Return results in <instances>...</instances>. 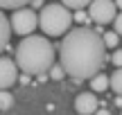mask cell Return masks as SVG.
<instances>
[{
	"label": "cell",
	"mask_w": 122,
	"mask_h": 115,
	"mask_svg": "<svg viewBox=\"0 0 122 115\" xmlns=\"http://www.w3.org/2000/svg\"><path fill=\"white\" fill-rule=\"evenodd\" d=\"M113 32L118 36H122V11L115 14V18H113Z\"/></svg>",
	"instance_id": "obj_16"
},
{
	"label": "cell",
	"mask_w": 122,
	"mask_h": 115,
	"mask_svg": "<svg viewBox=\"0 0 122 115\" xmlns=\"http://www.w3.org/2000/svg\"><path fill=\"white\" fill-rule=\"evenodd\" d=\"M14 106V95L9 90H0V111H9Z\"/></svg>",
	"instance_id": "obj_13"
},
{
	"label": "cell",
	"mask_w": 122,
	"mask_h": 115,
	"mask_svg": "<svg viewBox=\"0 0 122 115\" xmlns=\"http://www.w3.org/2000/svg\"><path fill=\"white\" fill-rule=\"evenodd\" d=\"M115 106L122 108V95H118V97H115Z\"/></svg>",
	"instance_id": "obj_22"
},
{
	"label": "cell",
	"mask_w": 122,
	"mask_h": 115,
	"mask_svg": "<svg viewBox=\"0 0 122 115\" xmlns=\"http://www.w3.org/2000/svg\"><path fill=\"white\" fill-rule=\"evenodd\" d=\"M91 0H61V5L68 9H86Z\"/></svg>",
	"instance_id": "obj_15"
},
{
	"label": "cell",
	"mask_w": 122,
	"mask_h": 115,
	"mask_svg": "<svg viewBox=\"0 0 122 115\" xmlns=\"http://www.w3.org/2000/svg\"><path fill=\"white\" fill-rule=\"evenodd\" d=\"M109 88H113L115 95H122V68L113 70V75L109 77Z\"/></svg>",
	"instance_id": "obj_10"
},
{
	"label": "cell",
	"mask_w": 122,
	"mask_h": 115,
	"mask_svg": "<svg viewBox=\"0 0 122 115\" xmlns=\"http://www.w3.org/2000/svg\"><path fill=\"white\" fill-rule=\"evenodd\" d=\"M61 68L66 75L75 81L91 79L93 75L102 70L106 61V48L102 43V36L91 27H77L72 32H66L59 48Z\"/></svg>",
	"instance_id": "obj_1"
},
{
	"label": "cell",
	"mask_w": 122,
	"mask_h": 115,
	"mask_svg": "<svg viewBox=\"0 0 122 115\" xmlns=\"http://www.w3.org/2000/svg\"><path fill=\"white\" fill-rule=\"evenodd\" d=\"M102 43H104V48L109 50V48H118V43H120V36L115 34V32H102Z\"/></svg>",
	"instance_id": "obj_11"
},
{
	"label": "cell",
	"mask_w": 122,
	"mask_h": 115,
	"mask_svg": "<svg viewBox=\"0 0 122 115\" xmlns=\"http://www.w3.org/2000/svg\"><path fill=\"white\" fill-rule=\"evenodd\" d=\"M48 77H50V79H54V81H61L66 77V70L61 68V63H52V66L48 68Z\"/></svg>",
	"instance_id": "obj_12"
},
{
	"label": "cell",
	"mask_w": 122,
	"mask_h": 115,
	"mask_svg": "<svg viewBox=\"0 0 122 115\" xmlns=\"http://www.w3.org/2000/svg\"><path fill=\"white\" fill-rule=\"evenodd\" d=\"M115 7H118V9H122V0H115Z\"/></svg>",
	"instance_id": "obj_23"
},
{
	"label": "cell",
	"mask_w": 122,
	"mask_h": 115,
	"mask_svg": "<svg viewBox=\"0 0 122 115\" xmlns=\"http://www.w3.org/2000/svg\"><path fill=\"white\" fill-rule=\"evenodd\" d=\"M88 81H91V90H93L95 95H97V93H104V90H109V77H106L104 72L93 75Z\"/></svg>",
	"instance_id": "obj_9"
},
{
	"label": "cell",
	"mask_w": 122,
	"mask_h": 115,
	"mask_svg": "<svg viewBox=\"0 0 122 115\" xmlns=\"http://www.w3.org/2000/svg\"><path fill=\"white\" fill-rule=\"evenodd\" d=\"M72 25V14L68 11V7L59 2H50V5H43L41 7V14H39V27L43 34L48 36H61L70 29Z\"/></svg>",
	"instance_id": "obj_3"
},
{
	"label": "cell",
	"mask_w": 122,
	"mask_h": 115,
	"mask_svg": "<svg viewBox=\"0 0 122 115\" xmlns=\"http://www.w3.org/2000/svg\"><path fill=\"white\" fill-rule=\"evenodd\" d=\"M16 81H20V84H27V81H30V75H20Z\"/></svg>",
	"instance_id": "obj_21"
},
{
	"label": "cell",
	"mask_w": 122,
	"mask_h": 115,
	"mask_svg": "<svg viewBox=\"0 0 122 115\" xmlns=\"http://www.w3.org/2000/svg\"><path fill=\"white\" fill-rule=\"evenodd\" d=\"M88 18H91L95 25H109L113 23L115 14H118V7H115L113 0H91L88 2Z\"/></svg>",
	"instance_id": "obj_5"
},
{
	"label": "cell",
	"mask_w": 122,
	"mask_h": 115,
	"mask_svg": "<svg viewBox=\"0 0 122 115\" xmlns=\"http://www.w3.org/2000/svg\"><path fill=\"white\" fill-rule=\"evenodd\" d=\"M18 79V68L14 63V59L0 57V90H7L16 84Z\"/></svg>",
	"instance_id": "obj_6"
},
{
	"label": "cell",
	"mask_w": 122,
	"mask_h": 115,
	"mask_svg": "<svg viewBox=\"0 0 122 115\" xmlns=\"http://www.w3.org/2000/svg\"><path fill=\"white\" fill-rule=\"evenodd\" d=\"M75 11H77V14L72 16L75 20H79V23H86V20H88V14L84 11V9H75Z\"/></svg>",
	"instance_id": "obj_18"
},
{
	"label": "cell",
	"mask_w": 122,
	"mask_h": 115,
	"mask_svg": "<svg viewBox=\"0 0 122 115\" xmlns=\"http://www.w3.org/2000/svg\"><path fill=\"white\" fill-rule=\"evenodd\" d=\"M93 115H111V113H109V111H106V108H104V106H102V108H97V111H95V113H93Z\"/></svg>",
	"instance_id": "obj_20"
},
{
	"label": "cell",
	"mask_w": 122,
	"mask_h": 115,
	"mask_svg": "<svg viewBox=\"0 0 122 115\" xmlns=\"http://www.w3.org/2000/svg\"><path fill=\"white\" fill-rule=\"evenodd\" d=\"M14 63L18 70H23V75L36 77L41 72H48V68L54 63V48L45 36L27 34L20 38L14 52Z\"/></svg>",
	"instance_id": "obj_2"
},
{
	"label": "cell",
	"mask_w": 122,
	"mask_h": 115,
	"mask_svg": "<svg viewBox=\"0 0 122 115\" xmlns=\"http://www.w3.org/2000/svg\"><path fill=\"white\" fill-rule=\"evenodd\" d=\"M30 0H0V9H18L25 7Z\"/></svg>",
	"instance_id": "obj_14"
},
{
	"label": "cell",
	"mask_w": 122,
	"mask_h": 115,
	"mask_svg": "<svg viewBox=\"0 0 122 115\" xmlns=\"http://www.w3.org/2000/svg\"><path fill=\"white\" fill-rule=\"evenodd\" d=\"M9 27H11V34H18L23 38L39 27V14L30 7H18L14 9L11 18H9Z\"/></svg>",
	"instance_id": "obj_4"
},
{
	"label": "cell",
	"mask_w": 122,
	"mask_h": 115,
	"mask_svg": "<svg viewBox=\"0 0 122 115\" xmlns=\"http://www.w3.org/2000/svg\"><path fill=\"white\" fill-rule=\"evenodd\" d=\"M100 108V102H97V95L93 90H86V93H79L77 99H75V111L79 115H93Z\"/></svg>",
	"instance_id": "obj_7"
},
{
	"label": "cell",
	"mask_w": 122,
	"mask_h": 115,
	"mask_svg": "<svg viewBox=\"0 0 122 115\" xmlns=\"http://www.w3.org/2000/svg\"><path fill=\"white\" fill-rule=\"evenodd\" d=\"M32 2V9H41L43 7V0H30Z\"/></svg>",
	"instance_id": "obj_19"
},
{
	"label": "cell",
	"mask_w": 122,
	"mask_h": 115,
	"mask_svg": "<svg viewBox=\"0 0 122 115\" xmlns=\"http://www.w3.org/2000/svg\"><path fill=\"white\" fill-rule=\"evenodd\" d=\"M111 63L118 66V68H122V50H113V54H111Z\"/></svg>",
	"instance_id": "obj_17"
},
{
	"label": "cell",
	"mask_w": 122,
	"mask_h": 115,
	"mask_svg": "<svg viewBox=\"0 0 122 115\" xmlns=\"http://www.w3.org/2000/svg\"><path fill=\"white\" fill-rule=\"evenodd\" d=\"M9 38H11V27H9V18L5 16V11L0 9V54L7 50Z\"/></svg>",
	"instance_id": "obj_8"
}]
</instances>
